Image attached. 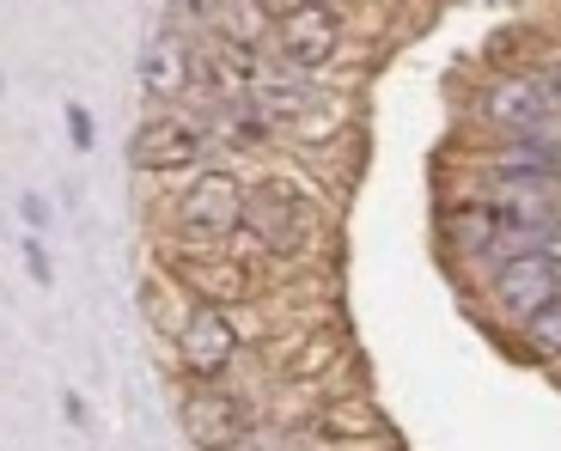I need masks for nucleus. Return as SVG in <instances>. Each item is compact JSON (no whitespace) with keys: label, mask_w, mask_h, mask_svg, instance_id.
I'll list each match as a JSON object with an SVG mask.
<instances>
[{"label":"nucleus","mask_w":561,"mask_h":451,"mask_svg":"<svg viewBox=\"0 0 561 451\" xmlns=\"http://www.w3.org/2000/svg\"><path fill=\"white\" fill-rule=\"evenodd\" d=\"M25 263H31V275H37V281H49V256L37 251V239H25Z\"/></svg>","instance_id":"nucleus-13"},{"label":"nucleus","mask_w":561,"mask_h":451,"mask_svg":"<svg viewBox=\"0 0 561 451\" xmlns=\"http://www.w3.org/2000/svg\"><path fill=\"white\" fill-rule=\"evenodd\" d=\"M202 61L196 49H190V37L183 31H159L147 49H140V85L153 92V99H183L190 85H196Z\"/></svg>","instance_id":"nucleus-6"},{"label":"nucleus","mask_w":561,"mask_h":451,"mask_svg":"<svg viewBox=\"0 0 561 451\" xmlns=\"http://www.w3.org/2000/svg\"><path fill=\"white\" fill-rule=\"evenodd\" d=\"M244 213V184L239 177H226V171H208L196 184L183 189L178 201V226L183 232H196V239H226Z\"/></svg>","instance_id":"nucleus-3"},{"label":"nucleus","mask_w":561,"mask_h":451,"mask_svg":"<svg viewBox=\"0 0 561 451\" xmlns=\"http://www.w3.org/2000/svg\"><path fill=\"white\" fill-rule=\"evenodd\" d=\"M275 43L294 68H323V61L342 49V19L330 13L323 0H294V7L275 19Z\"/></svg>","instance_id":"nucleus-2"},{"label":"nucleus","mask_w":561,"mask_h":451,"mask_svg":"<svg viewBox=\"0 0 561 451\" xmlns=\"http://www.w3.org/2000/svg\"><path fill=\"white\" fill-rule=\"evenodd\" d=\"M178 348H183V367L196 372V379H214V372L232 367V354H239V329L226 317L220 305H196L183 317L178 329Z\"/></svg>","instance_id":"nucleus-4"},{"label":"nucleus","mask_w":561,"mask_h":451,"mask_svg":"<svg viewBox=\"0 0 561 451\" xmlns=\"http://www.w3.org/2000/svg\"><path fill=\"white\" fill-rule=\"evenodd\" d=\"M543 256L561 268V226H549V232H543Z\"/></svg>","instance_id":"nucleus-14"},{"label":"nucleus","mask_w":561,"mask_h":451,"mask_svg":"<svg viewBox=\"0 0 561 451\" xmlns=\"http://www.w3.org/2000/svg\"><path fill=\"white\" fill-rule=\"evenodd\" d=\"M183 427H190V439H202V446H232V439H244V409L232 396L196 391L183 403Z\"/></svg>","instance_id":"nucleus-9"},{"label":"nucleus","mask_w":561,"mask_h":451,"mask_svg":"<svg viewBox=\"0 0 561 451\" xmlns=\"http://www.w3.org/2000/svg\"><path fill=\"white\" fill-rule=\"evenodd\" d=\"M68 128H73V147L85 153V147H92V116H85L80 104H68Z\"/></svg>","instance_id":"nucleus-12"},{"label":"nucleus","mask_w":561,"mask_h":451,"mask_svg":"<svg viewBox=\"0 0 561 451\" xmlns=\"http://www.w3.org/2000/svg\"><path fill=\"white\" fill-rule=\"evenodd\" d=\"M549 99H556V111H561V73H556V85H549Z\"/></svg>","instance_id":"nucleus-15"},{"label":"nucleus","mask_w":561,"mask_h":451,"mask_svg":"<svg viewBox=\"0 0 561 451\" xmlns=\"http://www.w3.org/2000/svg\"><path fill=\"white\" fill-rule=\"evenodd\" d=\"M239 232H251L268 256H299L318 232V213L280 184H256L244 189V213H239Z\"/></svg>","instance_id":"nucleus-1"},{"label":"nucleus","mask_w":561,"mask_h":451,"mask_svg":"<svg viewBox=\"0 0 561 451\" xmlns=\"http://www.w3.org/2000/svg\"><path fill=\"white\" fill-rule=\"evenodd\" d=\"M525 342H531L543 360H561V287L525 311Z\"/></svg>","instance_id":"nucleus-10"},{"label":"nucleus","mask_w":561,"mask_h":451,"mask_svg":"<svg viewBox=\"0 0 561 451\" xmlns=\"http://www.w3.org/2000/svg\"><path fill=\"white\" fill-rule=\"evenodd\" d=\"M482 111L501 128H513V135H531V128L549 123L556 99H549L543 80H501V85H489V104H482Z\"/></svg>","instance_id":"nucleus-7"},{"label":"nucleus","mask_w":561,"mask_h":451,"mask_svg":"<svg viewBox=\"0 0 561 451\" xmlns=\"http://www.w3.org/2000/svg\"><path fill=\"white\" fill-rule=\"evenodd\" d=\"M451 244L458 251H489L494 244V226H501V213H489V208H463V213H451Z\"/></svg>","instance_id":"nucleus-11"},{"label":"nucleus","mask_w":561,"mask_h":451,"mask_svg":"<svg viewBox=\"0 0 561 451\" xmlns=\"http://www.w3.org/2000/svg\"><path fill=\"white\" fill-rule=\"evenodd\" d=\"M561 287V268L549 263L543 251H525V256H506L501 275H494V293H501V305L513 311H531L537 299H549Z\"/></svg>","instance_id":"nucleus-8"},{"label":"nucleus","mask_w":561,"mask_h":451,"mask_svg":"<svg viewBox=\"0 0 561 451\" xmlns=\"http://www.w3.org/2000/svg\"><path fill=\"white\" fill-rule=\"evenodd\" d=\"M128 159H135L140 171H183V165H196V159H202V128L183 123V116H153V123L128 141Z\"/></svg>","instance_id":"nucleus-5"}]
</instances>
